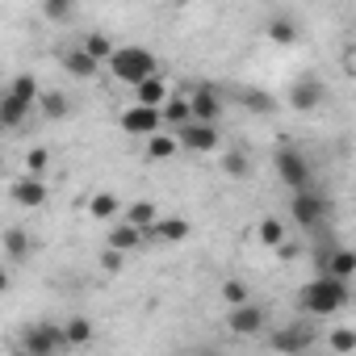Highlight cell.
Returning <instances> with one entry per match:
<instances>
[{
	"instance_id": "cell-19",
	"label": "cell",
	"mask_w": 356,
	"mask_h": 356,
	"mask_svg": "<svg viewBox=\"0 0 356 356\" xmlns=\"http://www.w3.org/2000/svg\"><path fill=\"white\" fill-rule=\"evenodd\" d=\"M88 214H92L97 222H109V218H118V214H122V202H118L109 189H101V193H92V202H88Z\"/></svg>"
},
{
	"instance_id": "cell-21",
	"label": "cell",
	"mask_w": 356,
	"mask_h": 356,
	"mask_svg": "<svg viewBox=\"0 0 356 356\" xmlns=\"http://www.w3.org/2000/svg\"><path fill=\"white\" fill-rule=\"evenodd\" d=\"M268 38H273L277 47H293V42H298V22H293V17H273V22H268Z\"/></svg>"
},
{
	"instance_id": "cell-10",
	"label": "cell",
	"mask_w": 356,
	"mask_h": 356,
	"mask_svg": "<svg viewBox=\"0 0 356 356\" xmlns=\"http://www.w3.org/2000/svg\"><path fill=\"white\" fill-rule=\"evenodd\" d=\"M323 101H327V92H323V84H318V80H310V76H306V80H298V84L289 88V105H293L298 113H310V109H318Z\"/></svg>"
},
{
	"instance_id": "cell-7",
	"label": "cell",
	"mask_w": 356,
	"mask_h": 356,
	"mask_svg": "<svg viewBox=\"0 0 356 356\" xmlns=\"http://www.w3.org/2000/svg\"><path fill=\"white\" fill-rule=\"evenodd\" d=\"M118 122H122L126 134H143V138L155 134V130H163V113H159V105H130Z\"/></svg>"
},
{
	"instance_id": "cell-27",
	"label": "cell",
	"mask_w": 356,
	"mask_h": 356,
	"mask_svg": "<svg viewBox=\"0 0 356 356\" xmlns=\"http://www.w3.org/2000/svg\"><path fill=\"white\" fill-rule=\"evenodd\" d=\"M76 0H42V17L47 22H72Z\"/></svg>"
},
{
	"instance_id": "cell-8",
	"label": "cell",
	"mask_w": 356,
	"mask_h": 356,
	"mask_svg": "<svg viewBox=\"0 0 356 356\" xmlns=\"http://www.w3.org/2000/svg\"><path fill=\"white\" fill-rule=\"evenodd\" d=\"M264 318H268V314H264V306H256V302H248V298H243V302H235V306H231L227 327H231L235 335H260V331H264Z\"/></svg>"
},
{
	"instance_id": "cell-34",
	"label": "cell",
	"mask_w": 356,
	"mask_h": 356,
	"mask_svg": "<svg viewBox=\"0 0 356 356\" xmlns=\"http://www.w3.org/2000/svg\"><path fill=\"white\" fill-rule=\"evenodd\" d=\"M331 348H335V352H352V348H356V331H348V327L335 331V335H331Z\"/></svg>"
},
{
	"instance_id": "cell-14",
	"label": "cell",
	"mask_w": 356,
	"mask_h": 356,
	"mask_svg": "<svg viewBox=\"0 0 356 356\" xmlns=\"http://www.w3.org/2000/svg\"><path fill=\"white\" fill-rule=\"evenodd\" d=\"M26 118H30V105L22 97H13V92L0 97V130H17V126H26Z\"/></svg>"
},
{
	"instance_id": "cell-23",
	"label": "cell",
	"mask_w": 356,
	"mask_h": 356,
	"mask_svg": "<svg viewBox=\"0 0 356 356\" xmlns=\"http://www.w3.org/2000/svg\"><path fill=\"white\" fill-rule=\"evenodd\" d=\"M176 138H168L163 130H155V134H147V159H172L176 155Z\"/></svg>"
},
{
	"instance_id": "cell-9",
	"label": "cell",
	"mask_w": 356,
	"mask_h": 356,
	"mask_svg": "<svg viewBox=\"0 0 356 356\" xmlns=\"http://www.w3.org/2000/svg\"><path fill=\"white\" fill-rule=\"evenodd\" d=\"M185 101H189V118L193 122H218L222 118V97L214 92V84H197Z\"/></svg>"
},
{
	"instance_id": "cell-31",
	"label": "cell",
	"mask_w": 356,
	"mask_h": 356,
	"mask_svg": "<svg viewBox=\"0 0 356 356\" xmlns=\"http://www.w3.org/2000/svg\"><path fill=\"white\" fill-rule=\"evenodd\" d=\"M248 168H252V163H248V155H243V151L222 155V172H227V176H248Z\"/></svg>"
},
{
	"instance_id": "cell-38",
	"label": "cell",
	"mask_w": 356,
	"mask_h": 356,
	"mask_svg": "<svg viewBox=\"0 0 356 356\" xmlns=\"http://www.w3.org/2000/svg\"><path fill=\"white\" fill-rule=\"evenodd\" d=\"M172 5H189V0H172Z\"/></svg>"
},
{
	"instance_id": "cell-16",
	"label": "cell",
	"mask_w": 356,
	"mask_h": 356,
	"mask_svg": "<svg viewBox=\"0 0 356 356\" xmlns=\"http://www.w3.org/2000/svg\"><path fill=\"white\" fill-rule=\"evenodd\" d=\"M310 343H314L310 327H285V331L273 335V348H281V352H306Z\"/></svg>"
},
{
	"instance_id": "cell-36",
	"label": "cell",
	"mask_w": 356,
	"mask_h": 356,
	"mask_svg": "<svg viewBox=\"0 0 356 356\" xmlns=\"http://www.w3.org/2000/svg\"><path fill=\"white\" fill-rule=\"evenodd\" d=\"M47 163H51V151H47V147H34V151H30V168H34V172H42Z\"/></svg>"
},
{
	"instance_id": "cell-17",
	"label": "cell",
	"mask_w": 356,
	"mask_h": 356,
	"mask_svg": "<svg viewBox=\"0 0 356 356\" xmlns=\"http://www.w3.org/2000/svg\"><path fill=\"white\" fill-rule=\"evenodd\" d=\"M0 243H5V256H9V260H17V264H22V260H30V252H34V243H30V235H26L22 227H9L5 235H0Z\"/></svg>"
},
{
	"instance_id": "cell-3",
	"label": "cell",
	"mask_w": 356,
	"mask_h": 356,
	"mask_svg": "<svg viewBox=\"0 0 356 356\" xmlns=\"http://www.w3.org/2000/svg\"><path fill=\"white\" fill-rule=\"evenodd\" d=\"M109 67H113V76H118V80L138 84L143 76H151V72H155V51H147V47H113Z\"/></svg>"
},
{
	"instance_id": "cell-33",
	"label": "cell",
	"mask_w": 356,
	"mask_h": 356,
	"mask_svg": "<svg viewBox=\"0 0 356 356\" xmlns=\"http://www.w3.org/2000/svg\"><path fill=\"white\" fill-rule=\"evenodd\" d=\"M222 298L235 306V302H243V298H248V285H243V281H222Z\"/></svg>"
},
{
	"instance_id": "cell-4",
	"label": "cell",
	"mask_w": 356,
	"mask_h": 356,
	"mask_svg": "<svg viewBox=\"0 0 356 356\" xmlns=\"http://www.w3.org/2000/svg\"><path fill=\"white\" fill-rule=\"evenodd\" d=\"M63 348H67V339H63L59 323H30L22 335V352H30V356H55Z\"/></svg>"
},
{
	"instance_id": "cell-11",
	"label": "cell",
	"mask_w": 356,
	"mask_h": 356,
	"mask_svg": "<svg viewBox=\"0 0 356 356\" xmlns=\"http://www.w3.org/2000/svg\"><path fill=\"white\" fill-rule=\"evenodd\" d=\"M318 273H331V277L352 281V273H356V256H352V248H331V252H318Z\"/></svg>"
},
{
	"instance_id": "cell-22",
	"label": "cell",
	"mask_w": 356,
	"mask_h": 356,
	"mask_svg": "<svg viewBox=\"0 0 356 356\" xmlns=\"http://www.w3.org/2000/svg\"><path fill=\"white\" fill-rule=\"evenodd\" d=\"M63 339H67V348H80V343H88V339H92V323H88L84 314L67 318V323H63Z\"/></svg>"
},
{
	"instance_id": "cell-20",
	"label": "cell",
	"mask_w": 356,
	"mask_h": 356,
	"mask_svg": "<svg viewBox=\"0 0 356 356\" xmlns=\"http://www.w3.org/2000/svg\"><path fill=\"white\" fill-rule=\"evenodd\" d=\"M138 243H143V231H138L134 222H126V218L109 231V248H118V252H130V248H138Z\"/></svg>"
},
{
	"instance_id": "cell-13",
	"label": "cell",
	"mask_w": 356,
	"mask_h": 356,
	"mask_svg": "<svg viewBox=\"0 0 356 356\" xmlns=\"http://www.w3.org/2000/svg\"><path fill=\"white\" fill-rule=\"evenodd\" d=\"M13 202L26 206V210H38L47 202V185L38 181V176H22V181L13 185Z\"/></svg>"
},
{
	"instance_id": "cell-2",
	"label": "cell",
	"mask_w": 356,
	"mask_h": 356,
	"mask_svg": "<svg viewBox=\"0 0 356 356\" xmlns=\"http://www.w3.org/2000/svg\"><path fill=\"white\" fill-rule=\"evenodd\" d=\"M331 214H335V202H331V197H323V193H310V185H306V189H298V193H293V202H289V218H293L298 227H306V231L327 227V222H331Z\"/></svg>"
},
{
	"instance_id": "cell-12",
	"label": "cell",
	"mask_w": 356,
	"mask_h": 356,
	"mask_svg": "<svg viewBox=\"0 0 356 356\" xmlns=\"http://www.w3.org/2000/svg\"><path fill=\"white\" fill-rule=\"evenodd\" d=\"M59 63H63V72H67V76H76V80H92V76H97V67H101L84 47H67V51L59 55Z\"/></svg>"
},
{
	"instance_id": "cell-15",
	"label": "cell",
	"mask_w": 356,
	"mask_h": 356,
	"mask_svg": "<svg viewBox=\"0 0 356 356\" xmlns=\"http://www.w3.org/2000/svg\"><path fill=\"white\" fill-rule=\"evenodd\" d=\"M134 97H138V105H163V101H168V84H163V76H159V72L143 76V80L134 84Z\"/></svg>"
},
{
	"instance_id": "cell-28",
	"label": "cell",
	"mask_w": 356,
	"mask_h": 356,
	"mask_svg": "<svg viewBox=\"0 0 356 356\" xmlns=\"http://www.w3.org/2000/svg\"><path fill=\"white\" fill-rule=\"evenodd\" d=\"M159 113H163V122L181 126V122H189V101H185V97H176V101H163V105H159Z\"/></svg>"
},
{
	"instance_id": "cell-35",
	"label": "cell",
	"mask_w": 356,
	"mask_h": 356,
	"mask_svg": "<svg viewBox=\"0 0 356 356\" xmlns=\"http://www.w3.org/2000/svg\"><path fill=\"white\" fill-rule=\"evenodd\" d=\"M101 268H105V273H122V252H118V248H105Z\"/></svg>"
},
{
	"instance_id": "cell-30",
	"label": "cell",
	"mask_w": 356,
	"mask_h": 356,
	"mask_svg": "<svg viewBox=\"0 0 356 356\" xmlns=\"http://www.w3.org/2000/svg\"><path fill=\"white\" fill-rule=\"evenodd\" d=\"M281 239H285V222H281V218H264V222H260V243L277 248Z\"/></svg>"
},
{
	"instance_id": "cell-18",
	"label": "cell",
	"mask_w": 356,
	"mask_h": 356,
	"mask_svg": "<svg viewBox=\"0 0 356 356\" xmlns=\"http://www.w3.org/2000/svg\"><path fill=\"white\" fill-rule=\"evenodd\" d=\"M151 235H159V239H168V243H181V239H189V222L185 218H155L151 222Z\"/></svg>"
},
{
	"instance_id": "cell-26",
	"label": "cell",
	"mask_w": 356,
	"mask_h": 356,
	"mask_svg": "<svg viewBox=\"0 0 356 356\" xmlns=\"http://www.w3.org/2000/svg\"><path fill=\"white\" fill-rule=\"evenodd\" d=\"M38 105H42V113L51 118V122H59V118H67V97L63 92H38Z\"/></svg>"
},
{
	"instance_id": "cell-32",
	"label": "cell",
	"mask_w": 356,
	"mask_h": 356,
	"mask_svg": "<svg viewBox=\"0 0 356 356\" xmlns=\"http://www.w3.org/2000/svg\"><path fill=\"white\" fill-rule=\"evenodd\" d=\"M243 101H248V109H260V113H273L277 109V101L268 92H243Z\"/></svg>"
},
{
	"instance_id": "cell-29",
	"label": "cell",
	"mask_w": 356,
	"mask_h": 356,
	"mask_svg": "<svg viewBox=\"0 0 356 356\" xmlns=\"http://www.w3.org/2000/svg\"><path fill=\"white\" fill-rule=\"evenodd\" d=\"M9 92H13V97H22V101H26V105H34V101H38V92H42V88H38V76H17V80H13V88H9Z\"/></svg>"
},
{
	"instance_id": "cell-6",
	"label": "cell",
	"mask_w": 356,
	"mask_h": 356,
	"mask_svg": "<svg viewBox=\"0 0 356 356\" xmlns=\"http://www.w3.org/2000/svg\"><path fill=\"white\" fill-rule=\"evenodd\" d=\"M273 163H277V176H281V185H289L293 193L310 185V163H306V155H302L298 147H281V151L273 155Z\"/></svg>"
},
{
	"instance_id": "cell-37",
	"label": "cell",
	"mask_w": 356,
	"mask_h": 356,
	"mask_svg": "<svg viewBox=\"0 0 356 356\" xmlns=\"http://www.w3.org/2000/svg\"><path fill=\"white\" fill-rule=\"evenodd\" d=\"M5 289H9V273H5V268H0V293H5Z\"/></svg>"
},
{
	"instance_id": "cell-24",
	"label": "cell",
	"mask_w": 356,
	"mask_h": 356,
	"mask_svg": "<svg viewBox=\"0 0 356 356\" xmlns=\"http://www.w3.org/2000/svg\"><path fill=\"white\" fill-rule=\"evenodd\" d=\"M126 222H134L138 231H151V222L159 218V210L151 206V202H134V206H126V214H122Z\"/></svg>"
},
{
	"instance_id": "cell-1",
	"label": "cell",
	"mask_w": 356,
	"mask_h": 356,
	"mask_svg": "<svg viewBox=\"0 0 356 356\" xmlns=\"http://www.w3.org/2000/svg\"><path fill=\"white\" fill-rule=\"evenodd\" d=\"M348 298H352L348 281H343V277H331V273H318L314 281H306V285H302V310H306V314H314V318L339 314V310L348 306Z\"/></svg>"
},
{
	"instance_id": "cell-5",
	"label": "cell",
	"mask_w": 356,
	"mask_h": 356,
	"mask_svg": "<svg viewBox=\"0 0 356 356\" xmlns=\"http://www.w3.org/2000/svg\"><path fill=\"white\" fill-rule=\"evenodd\" d=\"M176 143H181L189 155H210V151H218L222 147V134H218V126L214 122H181V138H176Z\"/></svg>"
},
{
	"instance_id": "cell-25",
	"label": "cell",
	"mask_w": 356,
	"mask_h": 356,
	"mask_svg": "<svg viewBox=\"0 0 356 356\" xmlns=\"http://www.w3.org/2000/svg\"><path fill=\"white\" fill-rule=\"evenodd\" d=\"M80 47H84L97 63H109V55H113V38H109V34H101V30H97V34H88Z\"/></svg>"
}]
</instances>
